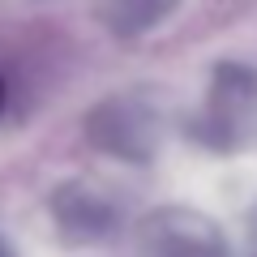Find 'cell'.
<instances>
[{
  "mask_svg": "<svg viewBox=\"0 0 257 257\" xmlns=\"http://www.w3.org/2000/svg\"><path fill=\"white\" fill-rule=\"evenodd\" d=\"M86 133L99 150L128 163H146L159 146V116L138 94H116L86 116Z\"/></svg>",
  "mask_w": 257,
  "mask_h": 257,
  "instance_id": "cell-3",
  "label": "cell"
},
{
  "mask_svg": "<svg viewBox=\"0 0 257 257\" xmlns=\"http://www.w3.org/2000/svg\"><path fill=\"white\" fill-rule=\"evenodd\" d=\"M253 124H257V69L240 60L214 64L202 111L193 116V133L214 150H236L240 142H248Z\"/></svg>",
  "mask_w": 257,
  "mask_h": 257,
  "instance_id": "cell-1",
  "label": "cell"
},
{
  "mask_svg": "<svg viewBox=\"0 0 257 257\" xmlns=\"http://www.w3.org/2000/svg\"><path fill=\"white\" fill-rule=\"evenodd\" d=\"M52 219L64 240L86 244V240H103L116 227V210L103 193L86 189V184H60L52 193Z\"/></svg>",
  "mask_w": 257,
  "mask_h": 257,
  "instance_id": "cell-4",
  "label": "cell"
},
{
  "mask_svg": "<svg viewBox=\"0 0 257 257\" xmlns=\"http://www.w3.org/2000/svg\"><path fill=\"white\" fill-rule=\"evenodd\" d=\"M0 257H13V248H9V244H5V240H0Z\"/></svg>",
  "mask_w": 257,
  "mask_h": 257,
  "instance_id": "cell-6",
  "label": "cell"
},
{
  "mask_svg": "<svg viewBox=\"0 0 257 257\" xmlns=\"http://www.w3.org/2000/svg\"><path fill=\"white\" fill-rule=\"evenodd\" d=\"M133 257H231V244L210 214L193 206H159L138 223Z\"/></svg>",
  "mask_w": 257,
  "mask_h": 257,
  "instance_id": "cell-2",
  "label": "cell"
},
{
  "mask_svg": "<svg viewBox=\"0 0 257 257\" xmlns=\"http://www.w3.org/2000/svg\"><path fill=\"white\" fill-rule=\"evenodd\" d=\"M0 111H5V77H0Z\"/></svg>",
  "mask_w": 257,
  "mask_h": 257,
  "instance_id": "cell-7",
  "label": "cell"
},
{
  "mask_svg": "<svg viewBox=\"0 0 257 257\" xmlns=\"http://www.w3.org/2000/svg\"><path fill=\"white\" fill-rule=\"evenodd\" d=\"M180 0H99V22L116 39H138L172 18Z\"/></svg>",
  "mask_w": 257,
  "mask_h": 257,
  "instance_id": "cell-5",
  "label": "cell"
}]
</instances>
